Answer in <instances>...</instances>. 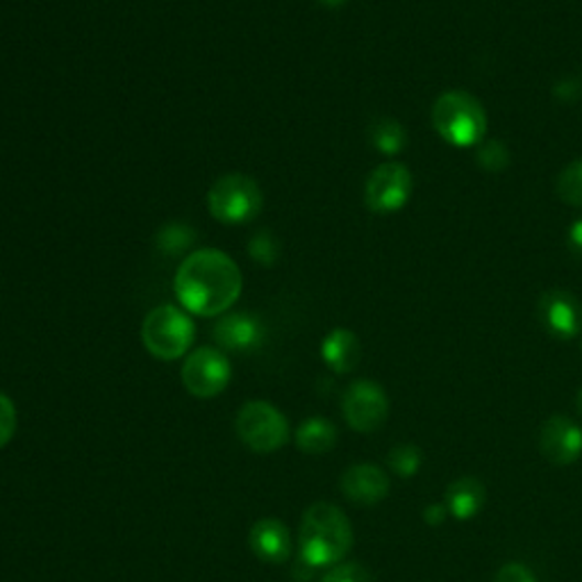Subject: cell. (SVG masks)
<instances>
[{
	"mask_svg": "<svg viewBox=\"0 0 582 582\" xmlns=\"http://www.w3.org/2000/svg\"><path fill=\"white\" fill-rule=\"evenodd\" d=\"M321 357L331 371L351 374L362 359V344L348 327H335L321 342Z\"/></svg>",
	"mask_w": 582,
	"mask_h": 582,
	"instance_id": "9a60e30c",
	"label": "cell"
},
{
	"mask_svg": "<svg viewBox=\"0 0 582 582\" xmlns=\"http://www.w3.org/2000/svg\"><path fill=\"white\" fill-rule=\"evenodd\" d=\"M537 316L556 340H573L582 333V303L567 289H551L539 297Z\"/></svg>",
	"mask_w": 582,
	"mask_h": 582,
	"instance_id": "30bf717a",
	"label": "cell"
},
{
	"mask_svg": "<svg viewBox=\"0 0 582 582\" xmlns=\"http://www.w3.org/2000/svg\"><path fill=\"white\" fill-rule=\"evenodd\" d=\"M432 126L444 141L457 149H471L487 134V112L476 96L446 91L432 105Z\"/></svg>",
	"mask_w": 582,
	"mask_h": 582,
	"instance_id": "3957f363",
	"label": "cell"
},
{
	"mask_svg": "<svg viewBox=\"0 0 582 582\" xmlns=\"http://www.w3.org/2000/svg\"><path fill=\"white\" fill-rule=\"evenodd\" d=\"M299 558L314 569L340 564L353 549L351 519L333 503H314L301 521Z\"/></svg>",
	"mask_w": 582,
	"mask_h": 582,
	"instance_id": "7a4b0ae2",
	"label": "cell"
},
{
	"mask_svg": "<svg viewBox=\"0 0 582 582\" xmlns=\"http://www.w3.org/2000/svg\"><path fill=\"white\" fill-rule=\"evenodd\" d=\"M262 207V190L246 173H226L207 192V209L224 226L250 224L260 216Z\"/></svg>",
	"mask_w": 582,
	"mask_h": 582,
	"instance_id": "5b68a950",
	"label": "cell"
},
{
	"mask_svg": "<svg viewBox=\"0 0 582 582\" xmlns=\"http://www.w3.org/2000/svg\"><path fill=\"white\" fill-rule=\"evenodd\" d=\"M539 451L558 466L578 462L582 455V428L562 414L546 419L539 430Z\"/></svg>",
	"mask_w": 582,
	"mask_h": 582,
	"instance_id": "8fae6325",
	"label": "cell"
},
{
	"mask_svg": "<svg viewBox=\"0 0 582 582\" xmlns=\"http://www.w3.org/2000/svg\"><path fill=\"white\" fill-rule=\"evenodd\" d=\"M267 327L250 312L224 314L214 325V340L222 351L228 353H252L265 344Z\"/></svg>",
	"mask_w": 582,
	"mask_h": 582,
	"instance_id": "7c38bea8",
	"label": "cell"
},
{
	"mask_svg": "<svg viewBox=\"0 0 582 582\" xmlns=\"http://www.w3.org/2000/svg\"><path fill=\"white\" fill-rule=\"evenodd\" d=\"M556 190L564 203L582 207V160H575L562 169L556 182Z\"/></svg>",
	"mask_w": 582,
	"mask_h": 582,
	"instance_id": "ffe728a7",
	"label": "cell"
},
{
	"mask_svg": "<svg viewBox=\"0 0 582 582\" xmlns=\"http://www.w3.org/2000/svg\"><path fill=\"white\" fill-rule=\"evenodd\" d=\"M250 258L262 267H271L278 260V244L271 233H258L250 239Z\"/></svg>",
	"mask_w": 582,
	"mask_h": 582,
	"instance_id": "cb8c5ba5",
	"label": "cell"
},
{
	"mask_svg": "<svg viewBox=\"0 0 582 582\" xmlns=\"http://www.w3.org/2000/svg\"><path fill=\"white\" fill-rule=\"evenodd\" d=\"M250 551L267 564H282L291 556V535L280 519L255 521L248 535Z\"/></svg>",
	"mask_w": 582,
	"mask_h": 582,
	"instance_id": "5bb4252c",
	"label": "cell"
},
{
	"mask_svg": "<svg viewBox=\"0 0 582 582\" xmlns=\"http://www.w3.org/2000/svg\"><path fill=\"white\" fill-rule=\"evenodd\" d=\"M239 440L255 453H276L289 442L287 417L267 400H248L235 421Z\"/></svg>",
	"mask_w": 582,
	"mask_h": 582,
	"instance_id": "8992f818",
	"label": "cell"
},
{
	"mask_svg": "<svg viewBox=\"0 0 582 582\" xmlns=\"http://www.w3.org/2000/svg\"><path fill=\"white\" fill-rule=\"evenodd\" d=\"M346 423L357 432H376L389 417L387 391L374 380H355L348 385L342 398Z\"/></svg>",
	"mask_w": 582,
	"mask_h": 582,
	"instance_id": "9c48e42d",
	"label": "cell"
},
{
	"mask_svg": "<svg viewBox=\"0 0 582 582\" xmlns=\"http://www.w3.org/2000/svg\"><path fill=\"white\" fill-rule=\"evenodd\" d=\"M567 241H569L571 252L578 255V258H582V218H578V222L571 226V230L567 235Z\"/></svg>",
	"mask_w": 582,
	"mask_h": 582,
	"instance_id": "83f0119b",
	"label": "cell"
},
{
	"mask_svg": "<svg viewBox=\"0 0 582 582\" xmlns=\"http://www.w3.org/2000/svg\"><path fill=\"white\" fill-rule=\"evenodd\" d=\"M369 137H371L374 149L380 151L382 155H396V153L403 151L406 143H408L406 128L389 117L376 119L371 130H369Z\"/></svg>",
	"mask_w": 582,
	"mask_h": 582,
	"instance_id": "ac0fdd59",
	"label": "cell"
},
{
	"mask_svg": "<svg viewBox=\"0 0 582 582\" xmlns=\"http://www.w3.org/2000/svg\"><path fill=\"white\" fill-rule=\"evenodd\" d=\"M321 582H374V575L367 567L359 562H340L327 569Z\"/></svg>",
	"mask_w": 582,
	"mask_h": 582,
	"instance_id": "7402d4cb",
	"label": "cell"
},
{
	"mask_svg": "<svg viewBox=\"0 0 582 582\" xmlns=\"http://www.w3.org/2000/svg\"><path fill=\"white\" fill-rule=\"evenodd\" d=\"M196 340V323L190 312L171 303L153 308L141 323V342L153 357L162 362L187 355Z\"/></svg>",
	"mask_w": 582,
	"mask_h": 582,
	"instance_id": "277c9868",
	"label": "cell"
},
{
	"mask_svg": "<svg viewBox=\"0 0 582 582\" xmlns=\"http://www.w3.org/2000/svg\"><path fill=\"white\" fill-rule=\"evenodd\" d=\"M575 400H578V412L582 414V389L578 391V398H575Z\"/></svg>",
	"mask_w": 582,
	"mask_h": 582,
	"instance_id": "f546056e",
	"label": "cell"
},
{
	"mask_svg": "<svg viewBox=\"0 0 582 582\" xmlns=\"http://www.w3.org/2000/svg\"><path fill=\"white\" fill-rule=\"evenodd\" d=\"M387 464L398 478H414L423 464V453L414 444H398L389 451Z\"/></svg>",
	"mask_w": 582,
	"mask_h": 582,
	"instance_id": "d6986e66",
	"label": "cell"
},
{
	"mask_svg": "<svg viewBox=\"0 0 582 582\" xmlns=\"http://www.w3.org/2000/svg\"><path fill=\"white\" fill-rule=\"evenodd\" d=\"M233 367L224 351L201 346L182 364V385L196 398H214L230 385Z\"/></svg>",
	"mask_w": 582,
	"mask_h": 582,
	"instance_id": "52a82bcc",
	"label": "cell"
},
{
	"mask_svg": "<svg viewBox=\"0 0 582 582\" xmlns=\"http://www.w3.org/2000/svg\"><path fill=\"white\" fill-rule=\"evenodd\" d=\"M194 239H196L194 230H190V226H185V224H166L155 237L158 248L166 255L182 252Z\"/></svg>",
	"mask_w": 582,
	"mask_h": 582,
	"instance_id": "44dd1931",
	"label": "cell"
},
{
	"mask_svg": "<svg viewBox=\"0 0 582 582\" xmlns=\"http://www.w3.org/2000/svg\"><path fill=\"white\" fill-rule=\"evenodd\" d=\"M412 173L400 162H385L371 171L364 185V201L376 214H396L412 196Z\"/></svg>",
	"mask_w": 582,
	"mask_h": 582,
	"instance_id": "ba28073f",
	"label": "cell"
},
{
	"mask_svg": "<svg viewBox=\"0 0 582 582\" xmlns=\"http://www.w3.org/2000/svg\"><path fill=\"white\" fill-rule=\"evenodd\" d=\"M494 582H537V578L521 562H509V564L500 567V571L496 573Z\"/></svg>",
	"mask_w": 582,
	"mask_h": 582,
	"instance_id": "484cf974",
	"label": "cell"
},
{
	"mask_svg": "<svg viewBox=\"0 0 582 582\" xmlns=\"http://www.w3.org/2000/svg\"><path fill=\"white\" fill-rule=\"evenodd\" d=\"M337 428L333 421H327L325 417H310L305 419L297 434H294V442L299 446V451L308 453V455H323V453H331L337 444Z\"/></svg>",
	"mask_w": 582,
	"mask_h": 582,
	"instance_id": "e0dca14e",
	"label": "cell"
},
{
	"mask_svg": "<svg viewBox=\"0 0 582 582\" xmlns=\"http://www.w3.org/2000/svg\"><path fill=\"white\" fill-rule=\"evenodd\" d=\"M17 423H19V414L14 400L8 394L0 391V449H6L12 442Z\"/></svg>",
	"mask_w": 582,
	"mask_h": 582,
	"instance_id": "603a6c76",
	"label": "cell"
},
{
	"mask_svg": "<svg viewBox=\"0 0 582 582\" xmlns=\"http://www.w3.org/2000/svg\"><path fill=\"white\" fill-rule=\"evenodd\" d=\"M446 515H449V509L442 503H432L423 509V519L428 526H442L446 521Z\"/></svg>",
	"mask_w": 582,
	"mask_h": 582,
	"instance_id": "4316f807",
	"label": "cell"
},
{
	"mask_svg": "<svg viewBox=\"0 0 582 582\" xmlns=\"http://www.w3.org/2000/svg\"><path fill=\"white\" fill-rule=\"evenodd\" d=\"M342 492L359 505H376L389 494V476L376 464H353L342 476Z\"/></svg>",
	"mask_w": 582,
	"mask_h": 582,
	"instance_id": "4fadbf2b",
	"label": "cell"
},
{
	"mask_svg": "<svg viewBox=\"0 0 582 582\" xmlns=\"http://www.w3.org/2000/svg\"><path fill=\"white\" fill-rule=\"evenodd\" d=\"M316 3L327 8V10H337V8H342L346 3V0H316Z\"/></svg>",
	"mask_w": 582,
	"mask_h": 582,
	"instance_id": "f1b7e54d",
	"label": "cell"
},
{
	"mask_svg": "<svg viewBox=\"0 0 582 582\" xmlns=\"http://www.w3.org/2000/svg\"><path fill=\"white\" fill-rule=\"evenodd\" d=\"M485 503H487V489L478 478L462 476L446 487L444 505L449 509V515H453L460 521H468L473 517H478Z\"/></svg>",
	"mask_w": 582,
	"mask_h": 582,
	"instance_id": "2e32d148",
	"label": "cell"
},
{
	"mask_svg": "<svg viewBox=\"0 0 582 582\" xmlns=\"http://www.w3.org/2000/svg\"><path fill=\"white\" fill-rule=\"evenodd\" d=\"M478 160H481V164L487 169V171H500L509 160H507V151L503 149V143H498V141H492V143H487L485 146V149L478 153Z\"/></svg>",
	"mask_w": 582,
	"mask_h": 582,
	"instance_id": "d4e9b609",
	"label": "cell"
},
{
	"mask_svg": "<svg viewBox=\"0 0 582 582\" xmlns=\"http://www.w3.org/2000/svg\"><path fill=\"white\" fill-rule=\"evenodd\" d=\"M244 276L228 252L192 250L175 271L173 294L182 310L196 316H224L241 297Z\"/></svg>",
	"mask_w": 582,
	"mask_h": 582,
	"instance_id": "6da1fadb",
	"label": "cell"
}]
</instances>
